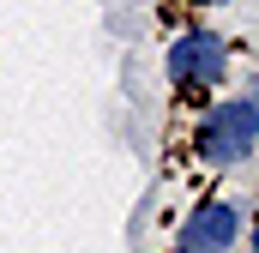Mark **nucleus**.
<instances>
[{
    "label": "nucleus",
    "mask_w": 259,
    "mask_h": 253,
    "mask_svg": "<svg viewBox=\"0 0 259 253\" xmlns=\"http://www.w3.org/2000/svg\"><path fill=\"white\" fill-rule=\"evenodd\" d=\"M247 157H259V103L247 91L217 97L211 109H199L193 163H205V169H241Z\"/></svg>",
    "instance_id": "nucleus-1"
},
{
    "label": "nucleus",
    "mask_w": 259,
    "mask_h": 253,
    "mask_svg": "<svg viewBox=\"0 0 259 253\" xmlns=\"http://www.w3.org/2000/svg\"><path fill=\"white\" fill-rule=\"evenodd\" d=\"M163 72H169V85H175L181 97H187V91H217V85L229 78V36L211 30V24H187V30L169 43Z\"/></svg>",
    "instance_id": "nucleus-2"
},
{
    "label": "nucleus",
    "mask_w": 259,
    "mask_h": 253,
    "mask_svg": "<svg viewBox=\"0 0 259 253\" xmlns=\"http://www.w3.org/2000/svg\"><path fill=\"white\" fill-rule=\"evenodd\" d=\"M241 229H247L241 205L223 199V193H205V199H193V211L175 223V253H235Z\"/></svg>",
    "instance_id": "nucleus-3"
},
{
    "label": "nucleus",
    "mask_w": 259,
    "mask_h": 253,
    "mask_svg": "<svg viewBox=\"0 0 259 253\" xmlns=\"http://www.w3.org/2000/svg\"><path fill=\"white\" fill-rule=\"evenodd\" d=\"M241 235H247V247H259V205L247 211V229H241Z\"/></svg>",
    "instance_id": "nucleus-4"
},
{
    "label": "nucleus",
    "mask_w": 259,
    "mask_h": 253,
    "mask_svg": "<svg viewBox=\"0 0 259 253\" xmlns=\"http://www.w3.org/2000/svg\"><path fill=\"white\" fill-rule=\"evenodd\" d=\"M193 12H217V6H229V0H187Z\"/></svg>",
    "instance_id": "nucleus-5"
},
{
    "label": "nucleus",
    "mask_w": 259,
    "mask_h": 253,
    "mask_svg": "<svg viewBox=\"0 0 259 253\" xmlns=\"http://www.w3.org/2000/svg\"><path fill=\"white\" fill-rule=\"evenodd\" d=\"M247 253H259V247H247Z\"/></svg>",
    "instance_id": "nucleus-6"
}]
</instances>
